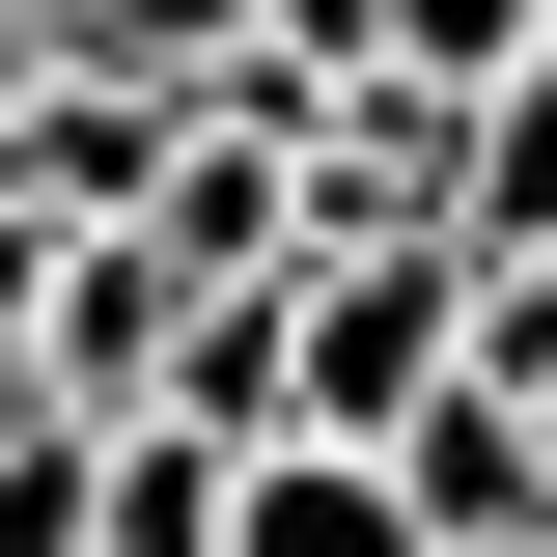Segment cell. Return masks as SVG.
Here are the masks:
<instances>
[{
    "mask_svg": "<svg viewBox=\"0 0 557 557\" xmlns=\"http://www.w3.org/2000/svg\"><path fill=\"white\" fill-rule=\"evenodd\" d=\"M28 84H57V0H0V139H28Z\"/></svg>",
    "mask_w": 557,
    "mask_h": 557,
    "instance_id": "cell-10",
    "label": "cell"
},
{
    "mask_svg": "<svg viewBox=\"0 0 557 557\" xmlns=\"http://www.w3.org/2000/svg\"><path fill=\"white\" fill-rule=\"evenodd\" d=\"M391 474H418V530H446V557H557V418L502 391V362H446V391L391 418Z\"/></svg>",
    "mask_w": 557,
    "mask_h": 557,
    "instance_id": "cell-2",
    "label": "cell"
},
{
    "mask_svg": "<svg viewBox=\"0 0 557 557\" xmlns=\"http://www.w3.org/2000/svg\"><path fill=\"white\" fill-rule=\"evenodd\" d=\"M168 362H196V251H168V223H84L28 391H57V418H168Z\"/></svg>",
    "mask_w": 557,
    "mask_h": 557,
    "instance_id": "cell-1",
    "label": "cell"
},
{
    "mask_svg": "<svg viewBox=\"0 0 557 557\" xmlns=\"http://www.w3.org/2000/svg\"><path fill=\"white\" fill-rule=\"evenodd\" d=\"M223 502H251L223 418H112V557H223Z\"/></svg>",
    "mask_w": 557,
    "mask_h": 557,
    "instance_id": "cell-6",
    "label": "cell"
},
{
    "mask_svg": "<svg viewBox=\"0 0 557 557\" xmlns=\"http://www.w3.org/2000/svg\"><path fill=\"white\" fill-rule=\"evenodd\" d=\"M474 251H557V28L474 84Z\"/></svg>",
    "mask_w": 557,
    "mask_h": 557,
    "instance_id": "cell-7",
    "label": "cell"
},
{
    "mask_svg": "<svg viewBox=\"0 0 557 557\" xmlns=\"http://www.w3.org/2000/svg\"><path fill=\"white\" fill-rule=\"evenodd\" d=\"M168 139H196V84H168V57H57V84H28V139H0V196L139 223V196H168Z\"/></svg>",
    "mask_w": 557,
    "mask_h": 557,
    "instance_id": "cell-3",
    "label": "cell"
},
{
    "mask_svg": "<svg viewBox=\"0 0 557 557\" xmlns=\"http://www.w3.org/2000/svg\"><path fill=\"white\" fill-rule=\"evenodd\" d=\"M0 557H112V418L0 391Z\"/></svg>",
    "mask_w": 557,
    "mask_h": 557,
    "instance_id": "cell-5",
    "label": "cell"
},
{
    "mask_svg": "<svg viewBox=\"0 0 557 557\" xmlns=\"http://www.w3.org/2000/svg\"><path fill=\"white\" fill-rule=\"evenodd\" d=\"M530 418H557V362H530Z\"/></svg>",
    "mask_w": 557,
    "mask_h": 557,
    "instance_id": "cell-11",
    "label": "cell"
},
{
    "mask_svg": "<svg viewBox=\"0 0 557 557\" xmlns=\"http://www.w3.org/2000/svg\"><path fill=\"white\" fill-rule=\"evenodd\" d=\"M530 28H557V0H391V84H502Z\"/></svg>",
    "mask_w": 557,
    "mask_h": 557,
    "instance_id": "cell-8",
    "label": "cell"
},
{
    "mask_svg": "<svg viewBox=\"0 0 557 557\" xmlns=\"http://www.w3.org/2000/svg\"><path fill=\"white\" fill-rule=\"evenodd\" d=\"M223 557H446V530H418V474H391V446H251Z\"/></svg>",
    "mask_w": 557,
    "mask_h": 557,
    "instance_id": "cell-4",
    "label": "cell"
},
{
    "mask_svg": "<svg viewBox=\"0 0 557 557\" xmlns=\"http://www.w3.org/2000/svg\"><path fill=\"white\" fill-rule=\"evenodd\" d=\"M57 251H84L57 196H0V391H28V335H57Z\"/></svg>",
    "mask_w": 557,
    "mask_h": 557,
    "instance_id": "cell-9",
    "label": "cell"
}]
</instances>
